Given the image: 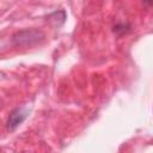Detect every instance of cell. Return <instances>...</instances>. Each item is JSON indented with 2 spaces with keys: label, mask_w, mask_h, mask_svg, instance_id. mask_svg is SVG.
<instances>
[{
  "label": "cell",
  "mask_w": 153,
  "mask_h": 153,
  "mask_svg": "<svg viewBox=\"0 0 153 153\" xmlns=\"http://www.w3.org/2000/svg\"><path fill=\"white\" fill-rule=\"evenodd\" d=\"M43 38V33L37 30H25L18 32L13 37V42L18 45H32Z\"/></svg>",
  "instance_id": "6da1fadb"
},
{
  "label": "cell",
  "mask_w": 153,
  "mask_h": 153,
  "mask_svg": "<svg viewBox=\"0 0 153 153\" xmlns=\"http://www.w3.org/2000/svg\"><path fill=\"white\" fill-rule=\"evenodd\" d=\"M27 112L24 109H16L11 112L8 121H7V129L8 130H13L16 129L25 118H26Z\"/></svg>",
  "instance_id": "7a4b0ae2"
}]
</instances>
